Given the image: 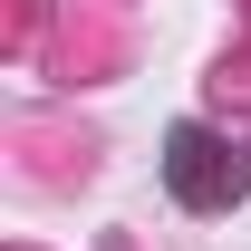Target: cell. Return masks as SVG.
Instances as JSON below:
<instances>
[{
  "instance_id": "cell-1",
  "label": "cell",
  "mask_w": 251,
  "mask_h": 251,
  "mask_svg": "<svg viewBox=\"0 0 251 251\" xmlns=\"http://www.w3.org/2000/svg\"><path fill=\"white\" fill-rule=\"evenodd\" d=\"M164 174H174V193H184L193 213H222V203L242 193V155H222L203 126H174V145H164Z\"/></svg>"
}]
</instances>
